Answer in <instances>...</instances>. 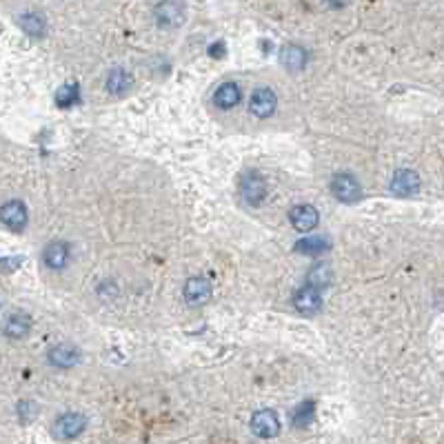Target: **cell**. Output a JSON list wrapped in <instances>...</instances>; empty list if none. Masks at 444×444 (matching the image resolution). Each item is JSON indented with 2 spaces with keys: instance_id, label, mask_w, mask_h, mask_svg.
Here are the masks:
<instances>
[{
  "instance_id": "5bb4252c",
  "label": "cell",
  "mask_w": 444,
  "mask_h": 444,
  "mask_svg": "<svg viewBox=\"0 0 444 444\" xmlns=\"http://www.w3.org/2000/svg\"><path fill=\"white\" fill-rule=\"evenodd\" d=\"M280 60L287 69H291V72H300V69L307 65V51L298 45H287L280 51Z\"/></svg>"
},
{
  "instance_id": "4fadbf2b",
  "label": "cell",
  "mask_w": 444,
  "mask_h": 444,
  "mask_svg": "<svg viewBox=\"0 0 444 444\" xmlns=\"http://www.w3.org/2000/svg\"><path fill=\"white\" fill-rule=\"evenodd\" d=\"M45 262L49 269H65L69 262V247L65 242H51L45 249Z\"/></svg>"
},
{
  "instance_id": "603a6c76",
  "label": "cell",
  "mask_w": 444,
  "mask_h": 444,
  "mask_svg": "<svg viewBox=\"0 0 444 444\" xmlns=\"http://www.w3.org/2000/svg\"><path fill=\"white\" fill-rule=\"evenodd\" d=\"M209 53H211V56H218V58H222V56H225V45H222V43L214 45V47L209 49Z\"/></svg>"
},
{
  "instance_id": "277c9868",
  "label": "cell",
  "mask_w": 444,
  "mask_h": 444,
  "mask_svg": "<svg viewBox=\"0 0 444 444\" xmlns=\"http://www.w3.org/2000/svg\"><path fill=\"white\" fill-rule=\"evenodd\" d=\"M185 300L191 307H200V304L211 300V282L207 278H189L185 285Z\"/></svg>"
},
{
  "instance_id": "7a4b0ae2",
  "label": "cell",
  "mask_w": 444,
  "mask_h": 444,
  "mask_svg": "<svg viewBox=\"0 0 444 444\" xmlns=\"http://www.w3.org/2000/svg\"><path fill=\"white\" fill-rule=\"evenodd\" d=\"M156 20L160 27H178L185 20V5L180 0H162L156 7Z\"/></svg>"
},
{
  "instance_id": "30bf717a",
  "label": "cell",
  "mask_w": 444,
  "mask_h": 444,
  "mask_svg": "<svg viewBox=\"0 0 444 444\" xmlns=\"http://www.w3.org/2000/svg\"><path fill=\"white\" fill-rule=\"evenodd\" d=\"M294 304H296V309H298L300 313H307V315H311V313H315V311H320V307H322L320 289H315V287H311V285L302 287V289L298 291V294H296V298H294Z\"/></svg>"
},
{
  "instance_id": "2e32d148",
  "label": "cell",
  "mask_w": 444,
  "mask_h": 444,
  "mask_svg": "<svg viewBox=\"0 0 444 444\" xmlns=\"http://www.w3.org/2000/svg\"><path fill=\"white\" fill-rule=\"evenodd\" d=\"M214 100L218 107L222 109H231L240 103V89L238 85H233V82H225V85H220L216 96H214Z\"/></svg>"
},
{
  "instance_id": "e0dca14e",
  "label": "cell",
  "mask_w": 444,
  "mask_h": 444,
  "mask_svg": "<svg viewBox=\"0 0 444 444\" xmlns=\"http://www.w3.org/2000/svg\"><path fill=\"white\" fill-rule=\"evenodd\" d=\"M329 247H331V242L325 238V235H307V238L296 242V252L307 254V256H320Z\"/></svg>"
},
{
  "instance_id": "44dd1931",
  "label": "cell",
  "mask_w": 444,
  "mask_h": 444,
  "mask_svg": "<svg viewBox=\"0 0 444 444\" xmlns=\"http://www.w3.org/2000/svg\"><path fill=\"white\" fill-rule=\"evenodd\" d=\"M313 411H315V405H313L311 400H307L304 405L298 407V411H296V415H294V424H296V426H307V424L313 420Z\"/></svg>"
},
{
  "instance_id": "ba28073f",
  "label": "cell",
  "mask_w": 444,
  "mask_h": 444,
  "mask_svg": "<svg viewBox=\"0 0 444 444\" xmlns=\"http://www.w3.org/2000/svg\"><path fill=\"white\" fill-rule=\"evenodd\" d=\"M275 105H278L275 93L271 89H267V87H262V89L254 91L252 103H249V109H252V114L258 116V118H269L275 111Z\"/></svg>"
},
{
  "instance_id": "d6986e66",
  "label": "cell",
  "mask_w": 444,
  "mask_h": 444,
  "mask_svg": "<svg viewBox=\"0 0 444 444\" xmlns=\"http://www.w3.org/2000/svg\"><path fill=\"white\" fill-rule=\"evenodd\" d=\"M129 85H131V76L127 72H122V69H114L107 78V89L111 93H124L129 89Z\"/></svg>"
},
{
  "instance_id": "9a60e30c",
  "label": "cell",
  "mask_w": 444,
  "mask_h": 444,
  "mask_svg": "<svg viewBox=\"0 0 444 444\" xmlns=\"http://www.w3.org/2000/svg\"><path fill=\"white\" fill-rule=\"evenodd\" d=\"M32 329V320H30V315H25V313H13L7 325H5V336L7 338H13V340H20L25 338L27 333H30Z\"/></svg>"
},
{
  "instance_id": "ffe728a7",
  "label": "cell",
  "mask_w": 444,
  "mask_h": 444,
  "mask_svg": "<svg viewBox=\"0 0 444 444\" xmlns=\"http://www.w3.org/2000/svg\"><path fill=\"white\" fill-rule=\"evenodd\" d=\"M78 100V87L76 85H65L58 89V93H56V105L67 109V107H72L74 103Z\"/></svg>"
},
{
  "instance_id": "7402d4cb",
  "label": "cell",
  "mask_w": 444,
  "mask_h": 444,
  "mask_svg": "<svg viewBox=\"0 0 444 444\" xmlns=\"http://www.w3.org/2000/svg\"><path fill=\"white\" fill-rule=\"evenodd\" d=\"M20 262H22V258H3V260H0V267L7 269V271H13L20 265Z\"/></svg>"
},
{
  "instance_id": "3957f363",
  "label": "cell",
  "mask_w": 444,
  "mask_h": 444,
  "mask_svg": "<svg viewBox=\"0 0 444 444\" xmlns=\"http://www.w3.org/2000/svg\"><path fill=\"white\" fill-rule=\"evenodd\" d=\"M289 218H291V225H294L300 233H307V231L315 229L318 222H320V214H318V209H315V207H311V204L294 207L291 214H289Z\"/></svg>"
},
{
  "instance_id": "cb8c5ba5",
  "label": "cell",
  "mask_w": 444,
  "mask_h": 444,
  "mask_svg": "<svg viewBox=\"0 0 444 444\" xmlns=\"http://www.w3.org/2000/svg\"><path fill=\"white\" fill-rule=\"evenodd\" d=\"M329 3H331L333 7H344L346 3H349V0H329Z\"/></svg>"
},
{
  "instance_id": "8fae6325",
  "label": "cell",
  "mask_w": 444,
  "mask_h": 444,
  "mask_svg": "<svg viewBox=\"0 0 444 444\" xmlns=\"http://www.w3.org/2000/svg\"><path fill=\"white\" fill-rule=\"evenodd\" d=\"M0 220H3L9 229H22L27 225V207L20 200H11V202L3 204V209H0Z\"/></svg>"
},
{
  "instance_id": "52a82bcc",
  "label": "cell",
  "mask_w": 444,
  "mask_h": 444,
  "mask_svg": "<svg viewBox=\"0 0 444 444\" xmlns=\"http://www.w3.org/2000/svg\"><path fill=\"white\" fill-rule=\"evenodd\" d=\"M240 193H242V198L247 202H252V204L262 202V200H265V196H267V183H265V178L258 176V174H247L242 178Z\"/></svg>"
},
{
  "instance_id": "5b68a950",
  "label": "cell",
  "mask_w": 444,
  "mask_h": 444,
  "mask_svg": "<svg viewBox=\"0 0 444 444\" xmlns=\"http://www.w3.org/2000/svg\"><path fill=\"white\" fill-rule=\"evenodd\" d=\"M331 191H333V196L342 202H355L360 198V185L351 174H340L333 178Z\"/></svg>"
},
{
  "instance_id": "6da1fadb",
  "label": "cell",
  "mask_w": 444,
  "mask_h": 444,
  "mask_svg": "<svg viewBox=\"0 0 444 444\" xmlns=\"http://www.w3.org/2000/svg\"><path fill=\"white\" fill-rule=\"evenodd\" d=\"M85 426H87L85 415H80V413H65V415H60L58 420H56V424H53V436L60 438V440H72V438H76V436H80L82 431H85Z\"/></svg>"
},
{
  "instance_id": "7c38bea8",
  "label": "cell",
  "mask_w": 444,
  "mask_h": 444,
  "mask_svg": "<svg viewBox=\"0 0 444 444\" xmlns=\"http://www.w3.org/2000/svg\"><path fill=\"white\" fill-rule=\"evenodd\" d=\"M78 358H80L78 349L74 344H67V342L53 346V349L49 351V360L56 367H74L78 363Z\"/></svg>"
},
{
  "instance_id": "9c48e42d",
  "label": "cell",
  "mask_w": 444,
  "mask_h": 444,
  "mask_svg": "<svg viewBox=\"0 0 444 444\" xmlns=\"http://www.w3.org/2000/svg\"><path fill=\"white\" fill-rule=\"evenodd\" d=\"M418 189H420V178H418V174L409 171V169L396 171V176L391 180V191L396 193V196L407 198V196H413V193H418Z\"/></svg>"
},
{
  "instance_id": "8992f818",
  "label": "cell",
  "mask_w": 444,
  "mask_h": 444,
  "mask_svg": "<svg viewBox=\"0 0 444 444\" xmlns=\"http://www.w3.org/2000/svg\"><path fill=\"white\" fill-rule=\"evenodd\" d=\"M252 431L258 438H275L280 433V420L273 411H258L252 418Z\"/></svg>"
},
{
  "instance_id": "ac0fdd59",
  "label": "cell",
  "mask_w": 444,
  "mask_h": 444,
  "mask_svg": "<svg viewBox=\"0 0 444 444\" xmlns=\"http://www.w3.org/2000/svg\"><path fill=\"white\" fill-rule=\"evenodd\" d=\"M18 22L22 30L34 38H40L45 34V20H43V16H38V13H22Z\"/></svg>"
}]
</instances>
